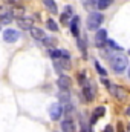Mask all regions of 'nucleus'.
I'll return each instance as SVG.
<instances>
[{
  "mask_svg": "<svg viewBox=\"0 0 130 132\" xmlns=\"http://www.w3.org/2000/svg\"><path fill=\"white\" fill-rule=\"evenodd\" d=\"M107 45H109L110 48L116 49V51H121V49H123V48H121L119 45H116V43H115V40H107Z\"/></svg>",
  "mask_w": 130,
  "mask_h": 132,
  "instance_id": "nucleus-26",
  "label": "nucleus"
},
{
  "mask_svg": "<svg viewBox=\"0 0 130 132\" xmlns=\"http://www.w3.org/2000/svg\"><path fill=\"white\" fill-rule=\"evenodd\" d=\"M106 43H107V31L99 28L97 31V35H95V45H97L98 48H101V46H104Z\"/></svg>",
  "mask_w": 130,
  "mask_h": 132,
  "instance_id": "nucleus-7",
  "label": "nucleus"
},
{
  "mask_svg": "<svg viewBox=\"0 0 130 132\" xmlns=\"http://www.w3.org/2000/svg\"><path fill=\"white\" fill-rule=\"evenodd\" d=\"M110 65H112V69L116 74H123L127 69V66H129V60L123 54H113L110 57Z\"/></svg>",
  "mask_w": 130,
  "mask_h": 132,
  "instance_id": "nucleus-1",
  "label": "nucleus"
},
{
  "mask_svg": "<svg viewBox=\"0 0 130 132\" xmlns=\"http://www.w3.org/2000/svg\"><path fill=\"white\" fill-rule=\"evenodd\" d=\"M46 26H48V29H49V31H54V32H55V31H58V26H57V23H55L52 19H49V20L46 22Z\"/></svg>",
  "mask_w": 130,
  "mask_h": 132,
  "instance_id": "nucleus-24",
  "label": "nucleus"
},
{
  "mask_svg": "<svg viewBox=\"0 0 130 132\" xmlns=\"http://www.w3.org/2000/svg\"><path fill=\"white\" fill-rule=\"evenodd\" d=\"M80 121H81V132H87V131H86V125H84V120H83V117L80 118Z\"/></svg>",
  "mask_w": 130,
  "mask_h": 132,
  "instance_id": "nucleus-29",
  "label": "nucleus"
},
{
  "mask_svg": "<svg viewBox=\"0 0 130 132\" xmlns=\"http://www.w3.org/2000/svg\"><path fill=\"white\" fill-rule=\"evenodd\" d=\"M55 66H57V69L58 68L69 69L70 68V62H69V59H55Z\"/></svg>",
  "mask_w": 130,
  "mask_h": 132,
  "instance_id": "nucleus-17",
  "label": "nucleus"
},
{
  "mask_svg": "<svg viewBox=\"0 0 130 132\" xmlns=\"http://www.w3.org/2000/svg\"><path fill=\"white\" fill-rule=\"evenodd\" d=\"M103 20H104V15H103L101 12H90L89 17H87V22H86L87 29H90V31H98L99 26H101V23H103Z\"/></svg>",
  "mask_w": 130,
  "mask_h": 132,
  "instance_id": "nucleus-2",
  "label": "nucleus"
},
{
  "mask_svg": "<svg viewBox=\"0 0 130 132\" xmlns=\"http://www.w3.org/2000/svg\"><path fill=\"white\" fill-rule=\"evenodd\" d=\"M61 131L63 132H75V123L72 118H64L61 121Z\"/></svg>",
  "mask_w": 130,
  "mask_h": 132,
  "instance_id": "nucleus-12",
  "label": "nucleus"
},
{
  "mask_svg": "<svg viewBox=\"0 0 130 132\" xmlns=\"http://www.w3.org/2000/svg\"><path fill=\"white\" fill-rule=\"evenodd\" d=\"M112 3H113V0H98L97 2V8L98 9H106V8H109Z\"/></svg>",
  "mask_w": 130,
  "mask_h": 132,
  "instance_id": "nucleus-22",
  "label": "nucleus"
},
{
  "mask_svg": "<svg viewBox=\"0 0 130 132\" xmlns=\"http://www.w3.org/2000/svg\"><path fill=\"white\" fill-rule=\"evenodd\" d=\"M43 5L46 6V9L51 12V14H57V5H55V0H43Z\"/></svg>",
  "mask_w": 130,
  "mask_h": 132,
  "instance_id": "nucleus-16",
  "label": "nucleus"
},
{
  "mask_svg": "<svg viewBox=\"0 0 130 132\" xmlns=\"http://www.w3.org/2000/svg\"><path fill=\"white\" fill-rule=\"evenodd\" d=\"M12 14L6 6H0V25H8L12 22Z\"/></svg>",
  "mask_w": 130,
  "mask_h": 132,
  "instance_id": "nucleus-6",
  "label": "nucleus"
},
{
  "mask_svg": "<svg viewBox=\"0 0 130 132\" xmlns=\"http://www.w3.org/2000/svg\"><path fill=\"white\" fill-rule=\"evenodd\" d=\"M58 98L61 101V106L66 104V103H70V95H69V91H61L58 94Z\"/></svg>",
  "mask_w": 130,
  "mask_h": 132,
  "instance_id": "nucleus-20",
  "label": "nucleus"
},
{
  "mask_svg": "<svg viewBox=\"0 0 130 132\" xmlns=\"http://www.w3.org/2000/svg\"><path fill=\"white\" fill-rule=\"evenodd\" d=\"M107 89L110 91V94L113 95V97H116L118 100H126V92H124V89L123 88H119V86H116V85H112V83H109L107 85Z\"/></svg>",
  "mask_w": 130,
  "mask_h": 132,
  "instance_id": "nucleus-4",
  "label": "nucleus"
},
{
  "mask_svg": "<svg viewBox=\"0 0 130 132\" xmlns=\"http://www.w3.org/2000/svg\"><path fill=\"white\" fill-rule=\"evenodd\" d=\"M119 128H121V125H119ZM119 132H124V131H123V128H121V129H119Z\"/></svg>",
  "mask_w": 130,
  "mask_h": 132,
  "instance_id": "nucleus-32",
  "label": "nucleus"
},
{
  "mask_svg": "<svg viewBox=\"0 0 130 132\" xmlns=\"http://www.w3.org/2000/svg\"><path fill=\"white\" fill-rule=\"evenodd\" d=\"M20 38V32L17 31V29H5V32H3V40L6 42V43H14V42H17Z\"/></svg>",
  "mask_w": 130,
  "mask_h": 132,
  "instance_id": "nucleus-5",
  "label": "nucleus"
},
{
  "mask_svg": "<svg viewBox=\"0 0 130 132\" xmlns=\"http://www.w3.org/2000/svg\"><path fill=\"white\" fill-rule=\"evenodd\" d=\"M61 132H63V131H61Z\"/></svg>",
  "mask_w": 130,
  "mask_h": 132,
  "instance_id": "nucleus-35",
  "label": "nucleus"
},
{
  "mask_svg": "<svg viewBox=\"0 0 130 132\" xmlns=\"http://www.w3.org/2000/svg\"><path fill=\"white\" fill-rule=\"evenodd\" d=\"M11 14H12L14 19H22V17H25V8L20 6V5H12Z\"/></svg>",
  "mask_w": 130,
  "mask_h": 132,
  "instance_id": "nucleus-14",
  "label": "nucleus"
},
{
  "mask_svg": "<svg viewBox=\"0 0 130 132\" xmlns=\"http://www.w3.org/2000/svg\"><path fill=\"white\" fill-rule=\"evenodd\" d=\"M43 43H44V46H46V48H52V46H55L57 40H55V38H49V37H44V38H43Z\"/></svg>",
  "mask_w": 130,
  "mask_h": 132,
  "instance_id": "nucleus-25",
  "label": "nucleus"
},
{
  "mask_svg": "<svg viewBox=\"0 0 130 132\" xmlns=\"http://www.w3.org/2000/svg\"><path fill=\"white\" fill-rule=\"evenodd\" d=\"M78 83H80L81 86H86V85H87V77H86V72H84V71L78 72Z\"/></svg>",
  "mask_w": 130,
  "mask_h": 132,
  "instance_id": "nucleus-23",
  "label": "nucleus"
},
{
  "mask_svg": "<svg viewBox=\"0 0 130 132\" xmlns=\"http://www.w3.org/2000/svg\"><path fill=\"white\" fill-rule=\"evenodd\" d=\"M95 69H97V71L99 72V74H101V75H103V77H106V74H107V72H106V71L101 68V65H99L98 62H95Z\"/></svg>",
  "mask_w": 130,
  "mask_h": 132,
  "instance_id": "nucleus-27",
  "label": "nucleus"
},
{
  "mask_svg": "<svg viewBox=\"0 0 130 132\" xmlns=\"http://www.w3.org/2000/svg\"><path fill=\"white\" fill-rule=\"evenodd\" d=\"M17 25L20 29H32L34 28V20L29 17H22V19H17Z\"/></svg>",
  "mask_w": 130,
  "mask_h": 132,
  "instance_id": "nucleus-9",
  "label": "nucleus"
},
{
  "mask_svg": "<svg viewBox=\"0 0 130 132\" xmlns=\"http://www.w3.org/2000/svg\"><path fill=\"white\" fill-rule=\"evenodd\" d=\"M31 35H32L35 40H43V38H44V32H43V29H40V28H32V29H31Z\"/></svg>",
  "mask_w": 130,
  "mask_h": 132,
  "instance_id": "nucleus-18",
  "label": "nucleus"
},
{
  "mask_svg": "<svg viewBox=\"0 0 130 132\" xmlns=\"http://www.w3.org/2000/svg\"><path fill=\"white\" fill-rule=\"evenodd\" d=\"M104 114H106V108L104 106H98L97 109L94 111V114H92V120H90V123L94 125V123H97L98 118H101V117H104Z\"/></svg>",
  "mask_w": 130,
  "mask_h": 132,
  "instance_id": "nucleus-15",
  "label": "nucleus"
},
{
  "mask_svg": "<svg viewBox=\"0 0 130 132\" xmlns=\"http://www.w3.org/2000/svg\"><path fill=\"white\" fill-rule=\"evenodd\" d=\"M103 132H113V126H110V125H107L104 129H103Z\"/></svg>",
  "mask_w": 130,
  "mask_h": 132,
  "instance_id": "nucleus-28",
  "label": "nucleus"
},
{
  "mask_svg": "<svg viewBox=\"0 0 130 132\" xmlns=\"http://www.w3.org/2000/svg\"><path fill=\"white\" fill-rule=\"evenodd\" d=\"M69 17H73V15H72V9L67 6L66 11L61 14V23H63V25H67V23H69Z\"/></svg>",
  "mask_w": 130,
  "mask_h": 132,
  "instance_id": "nucleus-19",
  "label": "nucleus"
},
{
  "mask_svg": "<svg viewBox=\"0 0 130 132\" xmlns=\"http://www.w3.org/2000/svg\"><path fill=\"white\" fill-rule=\"evenodd\" d=\"M129 54H130V49H129Z\"/></svg>",
  "mask_w": 130,
  "mask_h": 132,
  "instance_id": "nucleus-34",
  "label": "nucleus"
},
{
  "mask_svg": "<svg viewBox=\"0 0 130 132\" xmlns=\"http://www.w3.org/2000/svg\"><path fill=\"white\" fill-rule=\"evenodd\" d=\"M61 114H63V106H61L60 103H52V104L49 106V115H51V118H52L54 121L60 120Z\"/></svg>",
  "mask_w": 130,
  "mask_h": 132,
  "instance_id": "nucleus-3",
  "label": "nucleus"
},
{
  "mask_svg": "<svg viewBox=\"0 0 130 132\" xmlns=\"http://www.w3.org/2000/svg\"><path fill=\"white\" fill-rule=\"evenodd\" d=\"M83 95H84L86 101H92V100L95 98V89H94V86H90V85L83 86Z\"/></svg>",
  "mask_w": 130,
  "mask_h": 132,
  "instance_id": "nucleus-10",
  "label": "nucleus"
},
{
  "mask_svg": "<svg viewBox=\"0 0 130 132\" xmlns=\"http://www.w3.org/2000/svg\"><path fill=\"white\" fill-rule=\"evenodd\" d=\"M70 85H72V81H70V77H67V75H60V78L57 80V86L61 91H69Z\"/></svg>",
  "mask_w": 130,
  "mask_h": 132,
  "instance_id": "nucleus-8",
  "label": "nucleus"
},
{
  "mask_svg": "<svg viewBox=\"0 0 130 132\" xmlns=\"http://www.w3.org/2000/svg\"><path fill=\"white\" fill-rule=\"evenodd\" d=\"M126 115H127V117H130V106L126 109Z\"/></svg>",
  "mask_w": 130,
  "mask_h": 132,
  "instance_id": "nucleus-30",
  "label": "nucleus"
},
{
  "mask_svg": "<svg viewBox=\"0 0 130 132\" xmlns=\"http://www.w3.org/2000/svg\"><path fill=\"white\" fill-rule=\"evenodd\" d=\"M70 32H72V35H73V37H78V34H80V19H78L77 15H73V17H72Z\"/></svg>",
  "mask_w": 130,
  "mask_h": 132,
  "instance_id": "nucleus-13",
  "label": "nucleus"
},
{
  "mask_svg": "<svg viewBox=\"0 0 130 132\" xmlns=\"http://www.w3.org/2000/svg\"><path fill=\"white\" fill-rule=\"evenodd\" d=\"M49 55L55 60V59H69V52L66 49H51Z\"/></svg>",
  "mask_w": 130,
  "mask_h": 132,
  "instance_id": "nucleus-11",
  "label": "nucleus"
},
{
  "mask_svg": "<svg viewBox=\"0 0 130 132\" xmlns=\"http://www.w3.org/2000/svg\"><path fill=\"white\" fill-rule=\"evenodd\" d=\"M127 132H130V125H129V126H127Z\"/></svg>",
  "mask_w": 130,
  "mask_h": 132,
  "instance_id": "nucleus-31",
  "label": "nucleus"
},
{
  "mask_svg": "<svg viewBox=\"0 0 130 132\" xmlns=\"http://www.w3.org/2000/svg\"><path fill=\"white\" fill-rule=\"evenodd\" d=\"M129 77H130V68H129Z\"/></svg>",
  "mask_w": 130,
  "mask_h": 132,
  "instance_id": "nucleus-33",
  "label": "nucleus"
},
{
  "mask_svg": "<svg viewBox=\"0 0 130 132\" xmlns=\"http://www.w3.org/2000/svg\"><path fill=\"white\" fill-rule=\"evenodd\" d=\"M78 48H80V51H81L83 57L86 59V57H87V46H86V40H83V38H78Z\"/></svg>",
  "mask_w": 130,
  "mask_h": 132,
  "instance_id": "nucleus-21",
  "label": "nucleus"
}]
</instances>
